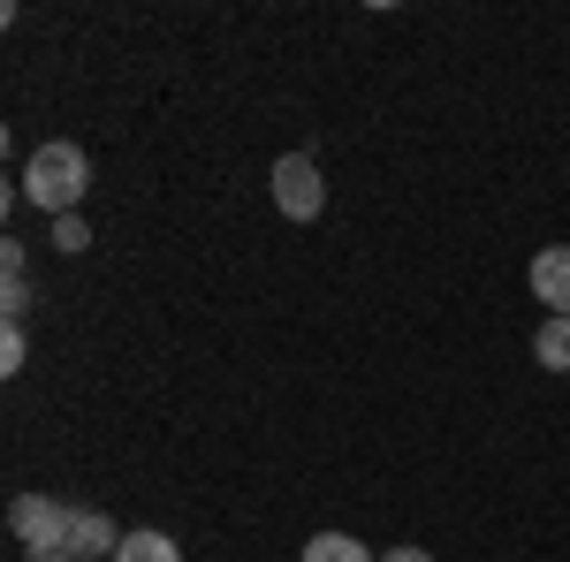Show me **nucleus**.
Segmentation results:
<instances>
[{"instance_id":"f257e3e1","label":"nucleus","mask_w":570,"mask_h":562,"mask_svg":"<svg viewBox=\"0 0 570 562\" xmlns=\"http://www.w3.org/2000/svg\"><path fill=\"white\" fill-rule=\"evenodd\" d=\"M39 214H77V198L91 190V160H85V145H69V137H46L39 152L23 160V183H16Z\"/></svg>"},{"instance_id":"ddd939ff","label":"nucleus","mask_w":570,"mask_h":562,"mask_svg":"<svg viewBox=\"0 0 570 562\" xmlns=\"http://www.w3.org/2000/svg\"><path fill=\"white\" fill-rule=\"evenodd\" d=\"M381 562H434V555H426V548H389Z\"/></svg>"},{"instance_id":"4468645a","label":"nucleus","mask_w":570,"mask_h":562,"mask_svg":"<svg viewBox=\"0 0 570 562\" xmlns=\"http://www.w3.org/2000/svg\"><path fill=\"white\" fill-rule=\"evenodd\" d=\"M46 562H69V555H46Z\"/></svg>"},{"instance_id":"423d86ee","label":"nucleus","mask_w":570,"mask_h":562,"mask_svg":"<svg viewBox=\"0 0 570 562\" xmlns=\"http://www.w3.org/2000/svg\"><path fill=\"white\" fill-rule=\"evenodd\" d=\"M305 562H381V555H373L365 540H351V532H312Z\"/></svg>"},{"instance_id":"f03ea898","label":"nucleus","mask_w":570,"mask_h":562,"mask_svg":"<svg viewBox=\"0 0 570 562\" xmlns=\"http://www.w3.org/2000/svg\"><path fill=\"white\" fill-rule=\"evenodd\" d=\"M69 524H77V510H61L53 494H16V502H8V532H16V548L31 562L61 555V548H69Z\"/></svg>"},{"instance_id":"1a4fd4ad","label":"nucleus","mask_w":570,"mask_h":562,"mask_svg":"<svg viewBox=\"0 0 570 562\" xmlns=\"http://www.w3.org/2000/svg\"><path fill=\"white\" fill-rule=\"evenodd\" d=\"M53 252H61V259L91 252V228H85V214H61V220H53Z\"/></svg>"},{"instance_id":"6e6552de","label":"nucleus","mask_w":570,"mask_h":562,"mask_svg":"<svg viewBox=\"0 0 570 562\" xmlns=\"http://www.w3.org/2000/svg\"><path fill=\"white\" fill-rule=\"evenodd\" d=\"M115 562H183V548L168 540V532H130V540H122V555H115Z\"/></svg>"},{"instance_id":"9d476101","label":"nucleus","mask_w":570,"mask_h":562,"mask_svg":"<svg viewBox=\"0 0 570 562\" xmlns=\"http://www.w3.org/2000/svg\"><path fill=\"white\" fill-rule=\"evenodd\" d=\"M31 274H8V282H0V312H8V319H16V327H23V312H31Z\"/></svg>"},{"instance_id":"9b49d317","label":"nucleus","mask_w":570,"mask_h":562,"mask_svg":"<svg viewBox=\"0 0 570 562\" xmlns=\"http://www.w3.org/2000/svg\"><path fill=\"white\" fill-rule=\"evenodd\" d=\"M23 357H31V343H23V327L8 319V335H0V373H23Z\"/></svg>"},{"instance_id":"0eeeda50","label":"nucleus","mask_w":570,"mask_h":562,"mask_svg":"<svg viewBox=\"0 0 570 562\" xmlns=\"http://www.w3.org/2000/svg\"><path fill=\"white\" fill-rule=\"evenodd\" d=\"M532 357H540L548 373H570V319L548 312V319H540V335H532Z\"/></svg>"},{"instance_id":"39448f33","label":"nucleus","mask_w":570,"mask_h":562,"mask_svg":"<svg viewBox=\"0 0 570 562\" xmlns=\"http://www.w3.org/2000/svg\"><path fill=\"white\" fill-rule=\"evenodd\" d=\"M532 297L548 304L556 319H570V244H548V252H532Z\"/></svg>"},{"instance_id":"f8f14e48","label":"nucleus","mask_w":570,"mask_h":562,"mask_svg":"<svg viewBox=\"0 0 570 562\" xmlns=\"http://www.w3.org/2000/svg\"><path fill=\"white\" fill-rule=\"evenodd\" d=\"M0 274H31V252H23V244H16V236H8V244H0Z\"/></svg>"},{"instance_id":"20e7f679","label":"nucleus","mask_w":570,"mask_h":562,"mask_svg":"<svg viewBox=\"0 0 570 562\" xmlns=\"http://www.w3.org/2000/svg\"><path fill=\"white\" fill-rule=\"evenodd\" d=\"M122 540H130V532H115V517L77 510V524H69V548H61V555H69V562H115V555H122Z\"/></svg>"},{"instance_id":"7ed1b4c3","label":"nucleus","mask_w":570,"mask_h":562,"mask_svg":"<svg viewBox=\"0 0 570 562\" xmlns=\"http://www.w3.org/2000/svg\"><path fill=\"white\" fill-rule=\"evenodd\" d=\"M266 183H274V206L289 220H320V206H327V183H320V160L312 152H282Z\"/></svg>"}]
</instances>
